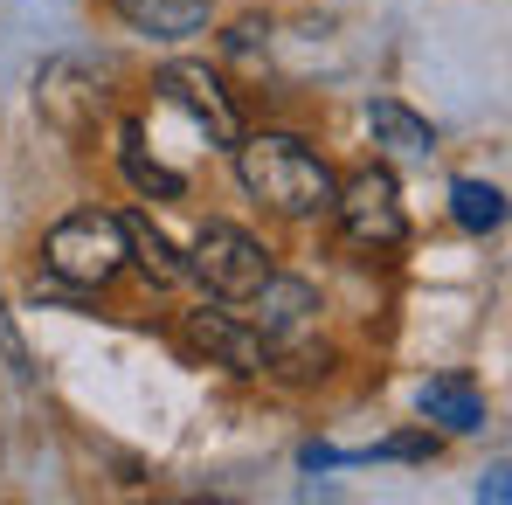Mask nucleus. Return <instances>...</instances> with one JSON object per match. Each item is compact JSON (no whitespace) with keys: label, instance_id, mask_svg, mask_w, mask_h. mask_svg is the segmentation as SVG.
Returning a JSON list of instances; mask_svg holds the SVG:
<instances>
[{"label":"nucleus","instance_id":"nucleus-6","mask_svg":"<svg viewBox=\"0 0 512 505\" xmlns=\"http://www.w3.org/2000/svg\"><path fill=\"white\" fill-rule=\"evenodd\" d=\"M180 346L194 353V360H208V367H229V374H263L270 367V346L256 333L250 319H236V312H180Z\"/></svg>","mask_w":512,"mask_h":505},{"label":"nucleus","instance_id":"nucleus-8","mask_svg":"<svg viewBox=\"0 0 512 505\" xmlns=\"http://www.w3.org/2000/svg\"><path fill=\"white\" fill-rule=\"evenodd\" d=\"M243 305H250V326L263 333V346H270V339L305 333V326H312V312H319V291H312L305 277H284V270H270V277L256 284Z\"/></svg>","mask_w":512,"mask_h":505},{"label":"nucleus","instance_id":"nucleus-16","mask_svg":"<svg viewBox=\"0 0 512 505\" xmlns=\"http://www.w3.org/2000/svg\"><path fill=\"white\" fill-rule=\"evenodd\" d=\"M256 35H263V21H236V28H229V49H236V56H256Z\"/></svg>","mask_w":512,"mask_h":505},{"label":"nucleus","instance_id":"nucleus-13","mask_svg":"<svg viewBox=\"0 0 512 505\" xmlns=\"http://www.w3.org/2000/svg\"><path fill=\"white\" fill-rule=\"evenodd\" d=\"M118 167H125V180L146 194V201H180L187 194V180L173 167H160V160H146V139H139V125H125V146H118Z\"/></svg>","mask_w":512,"mask_h":505},{"label":"nucleus","instance_id":"nucleus-2","mask_svg":"<svg viewBox=\"0 0 512 505\" xmlns=\"http://www.w3.org/2000/svg\"><path fill=\"white\" fill-rule=\"evenodd\" d=\"M42 263H49V277H63L77 291H104L125 270V229H118V215H97V208L63 215L42 236Z\"/></svg>","mask_w":512,"mask_h":505},{"label":"nucleus","instance_id":"nucleus-14","mask_svg":"<svg viewBox=\"0 0 512 505\" xmlns=\"http://www.w3.org/2000/svg\"><path fill=\"white\" fill-rule=\"evenodd\" d=\"M450 215L471 229V236H492L506 222V194L492 180H450Z\"/></svg>","mask_w":512,"mask_h":505},{"label":"nucleus","instance_id":"nucleus-5","mask_svg":"<svg viewBox=\"0 0 512 505\" xmlns=\"http://www.w3.org/2000/svg\"><path fill=\"white\" fill-rule=\"evenodd\" d=\"M35 111H42V125H56L63 139H77V146H84L90 125L111 111V90L97 84V70H90V63L56 56V63H42V77H35Z\"/></svg>","mask_w":512,"mask_h":505},{"label":"nucleus","instance_id":"nucleus-7","mask_svg":"<svg viewBox=\"0 0 512 505\" xmlns=\"http://www.w3.org/2000/svg\"><path fill=\"white\" fill-rule=\"evenodd\" d=\"M160 90H167V104H180L215 146H236V139H243L236 97L222 90V77H215L208 63H167V70H160Z\"/></svg>","mask_w":512,"mask_h":505},{"label":"nucleus","instance_id":"nucleus-10","mask_svg":"<svg viewBox=\"0 0 512 505\" xmlns=\"http://www.w3.org/2000/svg\"><path fill=\"white\" fill-rule=\"evenodd\" d=\"M111 7H118V21H125L132 35H153V42L201 35L208 14H215V0H111Z\"/></svg>","mask_w":512,"mask_h":505},{"label":"nucleus","instance_id":"nucleus-11","mask_svg":"<svg viewBox=\"0 0 512 505\" xmlns=\"http://www.w3.org/2000/svg\"><path fill=\"white\" fill-rule=\"evenodd\" d=\"M367 132H374V146H388V153H402V160H429V153H436L429 118L409 111L402 97H367Z\"/></svg>","mask_w":512,"mask_h":505},{"label":"nucleus","instance_id":"nucleus-1","mask_svg":"<svg viewBox=\"0 0 512 505\" xmlns=\"http://www.w3.org/2000/svg\"><path fill=\"white\" fill-rule=\"evenodd\" d=\"M236 180L250 187V201L291 215V222H319L333 215V194H340V173L326 167L305 139L291 132H256L236 139Z\"/></svg>","mask_w":512,"mask_h":505},{"label":"nucleus","instance_id":"nucleus-3","mask_svg":"<svg viewBox=\"0 0 512 505\" xmlns=\"http://www.w3.org/2000/svg\"><path fill=\"white\" fill-rule=\"evenodd\" d=\"M270 270H277L270 250L256 243L250 229H236V222H208L194 236V250H187V277H201L208 298H222V305H243Z\"/></svg>","mask_w":512,"mask_h":505},{"label":"nucleus","instance_id":"nucleus-12","mask_svg":"<svg viewBox=\"0 0 512 505\" xmlns=\"http://www.w3.org/2000/svg\"><path fill=\"white\" fill-rule=\"evenodd\" d=\"M416 409H423L429 422H443V429H485V402H478V388L464 381V374H436V381H423L416 388Z\"/></svg>","mask_w":512,"mask_h":505},{"label":"nucleus","instance_id":"nucleus-4","mask_svg":"<svg viewBox=\"0 0 512 505\" xmlns=\"http://www.w3.org/2000/svg\"><path fill=\"white\" fill-rule=\"evenodd\" d=\"M333 215H340L346 243H360V250H395V243L409 236L402 187H395V173H388V167H360L353 180H340Z\"/></svg>","mask_w":512,"mask_h":505},{"label":"nucleus","instance_id":"nucleus-9","mask_svg":"<svg viewBox=\"0 0 512 505\" xmlns=\"http://www.w3.org/2000/svg\"><path fill=\"white\" fill-rule=\"evenodd\" d=\"M118 229H125V263H139L153 284H187V250L173 243V236L153 222V215H146V208L118 215Z\"/></svg>","mask_w":512,"mask_h":505},{"label":"nucleus","instance_id":"nucleus-15","mask_svg":"<svg viewBox=\"0 0 512 505\" xmlns=\"http://www.w3.org/2000/svg\"><path fill=\"white\" fill-rule=\"evenodd\" d=\"M263 374H284V381H326L333 374V346L319 339H298V333H284V339H270V367Z\"/></svg>","mask_w":512,"mask_h":505}]
</instances>
